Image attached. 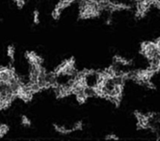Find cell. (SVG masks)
Segmentation results:
<instances>
[{
	"instance_id": "obj_1",
	"label": "cell",
	"mask_w": 160,
	"mask_h": 141,
	"mask_svg": "<svg viewBox=\"0 0 160 141\" xmlns=\"http://www.w3.org/2000/svg\"><path fill=\"white\" fill-rule=\"evenodd\" d=\"M74 1H75V0H62V1H60L58 4H57V6L55 7V9L52 12V18L54 19H57L60 17L61 12L64 9H66L67 7L70 6L72 3H73Z\"/></svg>"
},
{
	"instance_id": "obj_2",
	"label": "cell",
	"mask_w": 160,
	"mask_h": 141,
	"mask_svg": "<svg viewBox=\"0 0 160 141\" xmlns=\"http://www.w3.org/2000/svg\"><path fill=\"white\" fill-rule=\"evenodd\" d=\"M25 57L30 65H42V58L34 51H26Z\"/></svg>"
},
{
	"instance_id": "obj_3",
	"label": "cell",
	"mask_w": 160,
	"mask_h": 141,
	"mask_svg": "<svg viewBox=\"0 0 160 141\" xmlns=\"http://www.w3.org/2000/svg\"><path fill=\"white\" fill-rule=\"evenodd\" d=\"M75 95H76V100H77V102H78L79 103H83V102H85L86 100H87V98H88V97L86 96V94H85L84 90L81 91V92L76 93Z\"/></svg>"
},
{
	"instance_id": "obj_4",
	"label": "cell",
	"mask_w": 160,
	"mask_h": 141,
	"mask_svg": "<svg viewBox=\"0 0 160 141\" xmlns=\"http://www.w3.org/2000/svg\"><path fill=\"white\" fill-rule=\"evenodd\" d=\"M54 128H55V131H56V132H58V133H62V134H67V133H68L72 132V128H71V130H68V128H67L66 127H60V126L55 125Z\"/></svg>"
},
{
	"instance_id": "obj_5",
	"label": "cell",
	"mask_w": 160,
	"mask_h": 141,
	"mask_svg": "<svg viewBox=\"0 0 160 141\" xmlns=\"http://www.w3.org/2000/svg\"><path fill=\"white\" fill-rule=\"evenodd\" d=\"M7 55L8 57H10V59L14 61L15 59V48L14 45H9L7 48Z\"/></svg>"
},
{
	"instance_id": "obj_6",
	"label": "cell",
	"mask_w": 160,
	"mask_h": 141,
	"mask_svg": "<svg viewBox=\"0 0 160 141\" xmlns=\"http://www.w3.org/2000/svg\"><path fill=\"white\" fill-rule=\"evenodd\" d=\"M21 124H22V126H24V127H30L31 126V121L27 118L25 115H23L21 117Z\"/></svg>"
},
{
	"instance_id": "obj_7",
	"label": "cell",
	"mask_w": 160,
	"mask_h": 141,
	"mask_svg": "<svg viewBox=\"0 0 160 141\" xmlns=\"http://www.w3.org/2000/svg\"><path fill=\"white\" fill-rule=\"evenodd\" d=\"M33 19H34V23H35V24H39V22H40V14H39V12L37 10L34 11V13H33Z\"/></svg>"
},
{
	"instance_id": "obj_8",
	"label": "cell",
	"mask_w": 160,
	"mask_h": 141,
	"mask_svg": "<svg viewBox=\"0 0 160 141\" xmlns=\"http://www.w3.org/2000/svg\"><path fill=\"white\" fill-rule=\"evenodd\" d=\"M82 127H83L82 122H81V121H79V122H77V123L73 126V128H72V132H73V131H77V130H81Z\"/></svg>"
},
{
	"instance_id": "obj_9",
	"label": "cell",
	"mask_w": 160,
	"mask_h": 141,
	"mask_svg": "<svg viewBox=\"0 0 160 141\" xmlns=\"http://www.w3.org/2000/svg\"><path fill=\"white\" fill-rule=\"evenodd\" d=\"M14 1L16 2L17 6L18 8H22L24 5H25V2H24V0H14Z\"/></svg>"
},
{
	"instance_id": "obj_10",
	"label": "cell",
	"mask_w": 160,
	"mask_h": 141,
	"mask_svg": "<svg viewBox=\"0 0 160 141\" xmlns=\"http://www.w3.org/2000/svg\"><path fill=\"white\" fill-rule=\"evenodd\" d=\"M106 139H118V137L116 135H114V134H111V135H107Z\"/></svg>"
}]
</instances>
